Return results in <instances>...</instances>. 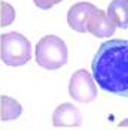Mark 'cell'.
<instances>
[{"instance_id":"obj_9","label":"cell","mask_w":128,"mask_h":130,"mask_svg":"<svg viewBox=\"0 0 128 130\" xmlns=\"http://www.w3.org/2000/svg\"><path fill=\"white\" fill-rule=\"evenodd\" d=\"M23 108L15 99L9 96H0V118L2 121L16 120L21 115Z\"/></svg>"},{"instance_id":"obj_10","label":"cell","mask_w":128,"mask_h":130,"mask_svg":"<svg viewBox=\"0 0 128 130\" xmlns=\"http://www.w3.org/2000/svg\"><path fill=\"white\" fill-rule=\"evenodd\" d=\"M13 20H15V9L9 3L2 0L0 2V26L2 27L11 26Z\"/></svg>"},{"instance_id":"obj_6","label":"cell","mask_w":128,"mask_h":130,"mask_svg":"<svg viewBox=\"0 0 128 130\" xmlns=\"http://www.w3.org/2000/svg\"><path fill=\"white\" fill-rule=\"evenodd\" d=\"M52 124L55 127H79L82 124L80 111L72 103H61L52 114Z\"/></svg>"},{"instance_id":"obj_12","label":"cell","mask_w":128,"mask_h":130,"mask_svg":"<svg viewBox=\"0 0 128 130\" xmlns=\"http://www.w3.org/2000/svg\"><path fill=\"white\" fill-rule=\"evenodd\" d=\"M118 127H128V118H125L124 121H121V123L118 124Z\"/></svg>"},{"instance_id":"obj_7","label":"cell","mask_w":128,"mask_h":130,"mask_svg":"<svg viewBox=\"0 0 128 130\" xmlns=\"http://www.w3.org/2000/svg\"><path fill=\"white\" fill-rule=\"evenodd\" d=\"M97 6L88 2H80L73 5L67 12V23L77 33H87V21L92 11H95Z\"/></svg>"},{"instance_id":"obj_8","label":"cell","mask_w":128,"mask_h":130,"mask_svg":"<svg viewBox=\"0 0 128 130\" xmlns=\"http://www.w3.org/2000/svg\"><path fill=\"white\" fill-rule=\"evenodd\" d=\"M106 13L116 27L128 28V0H112Z\"/></svg>"},{"instance_id":"obj_1","label":"cell","mask_w":128,"mask_h":130,"mask_svg":"<svg viewBox=\"0 0 128 130\" xmlns=\"http://www.w3.org/2000/svg\"><path fill=\"white\" fill-rule=\"evenodd\" d=\"M91 69L92 78L101 90L128 97V40L109 39L101 43Z\"/></svg>"},{"instance_id":"obj_3","label":"cell","mask_w":128,"mask_h":130,"mask_svg":"<svg viewBox=\"0 0 128 130\" xmlns=\"http://www.w3.org/2000/svg\"><path fill=\"white\" fill-rule=\"evenodd\" d=\"M0 57L6 66L18 67L31 58V43L21 33L11 31L0 36Z\"/></svg>"},{"instance_id":"obj_2","label":"cell","mask_w":128,"mask_h":130,"mask_svg":"<svg viewBox=\"0 0 128 130\" xmlns=\"http://www.w3.org/2000/svg\"><path fill=\"white\" fill-rule=\"evenodd\" d=\"M67 45L61 38L48 35L36 45V63L46 70H57L67 63Z\"/></svg>"},{"instance_id":"obj_5","label":"cell","mask_w":128,"mask_h":130,"mask_svg":"<svg viewBox=\"0 0 128 130\" xmlns=\"http://www.w3.org/2000/svg\"><path fill=\"white\" fill-rule=\"evenodd\" d=\"M116 26L112 20L107 17V13L101 9H95L90 13L87 21V31L95 38H109L115 33Z\"/></svg>"},{"instance_id":"obj_11","label":"cell","mask_w":128,"mask_h":130,"mask_svg":"<svg viewBox=\"0 0 128 130\" xmlns=\"http://www.w3.org/2000/svg\"><path fill=\"white\" fill-rule=\"evenodd\" d=\"M33 2H34V5L37 8H40V9H51L52 6L61 3L63 0H33Z\"/></svg>"},{"instance_id":"obj_4","label":"cell","mask_w":128,"mask_h":130,"mask_svg":"<svg viewBox=\"0 0 128 130\" xmlns=\"http://www.w3.org/2000/svg\"><path fill=\"white\" fill-rule=\"evenodd\" d=\"M69 93L75 100L80 103H88L91 100H94L97 97V88L90 72H87L85 69L76 70L70 79Z\"/></svg>"}]
</instances>
